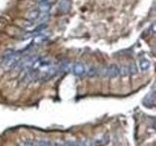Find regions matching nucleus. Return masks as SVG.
Wrapping results in <instances>:
<instances>
[{"mask_svg":"<svg viewBox=\"0 0 156 146\" xmlns=\"http://www.w3.org/2000/svg\"><path fill=\"white\" fill-rule=\"evenodd\" d=\"M101 73L103 75V76L109 77V78H114V77L118 76V75H120L119 67L117 65H110V66H108V67L102 68Z\"/></svg>","mask_w":156,"mask_h":146,"instance_id":"f257e3e1","label":"nucleus"},{"mask_svg":"<svg viewBox=\"0 0 156 146\" xmlns=\"http://www.w3.org/2000/svg\"><path fill=\"white\" fill-rule=\"evenodd\" d=\"M72 71L77 76H82L86 72V66L81 63H74L72 65Z\"/></svg>","mask_w":156,"mask_h":146,"instance_id":"f03ea898","label":"nucleus"},{"mask_svg":"<svg viewBox=\"0 0 156 146\" xmlns=\"http://www.w3.org/2000/svg\"><path fill=\"white\" fill-rule=\"evenodd\" d=\"M108 140H109V136L108 135L102 136V138H99L95 140L94 146H103L108 142Z\"/></svg>","mask_w":156,"mask_h":146,"instance_id":"7ed1b4c3","label":"nucleus"},{"mask_svg":"<svg viewBox=\"0 0 156 146\" xmlns=\"http://www.w3.org/2000/svg\"><path fill=\"white\" fill-rule=\"evenodd\" d=\"M59 8L63 12H67L69 10V8H70V3H69L68 0H60Z\"/></svg>","mask_w":156,"mask_h":146,"instance_id":"20e7f679","label":"nucleus"},{"mask_svg":"<svg viewBox=\"0 0 156 146\" xmlns=\"http://www.w3.org/2000/svg\"><path fill=\"white\" fill-rule=\"evenodd\" d=\"M50 9H51V5L47 1L41 3L40 6H39V11H40V13H48L50 11Z\"/></svg>","mask_w":156,"mask_h":146,"instance_id":"39448f33","label":"nucleus"},{"mask_svg":"<svg viewBox=\"0 0 156 146\" xmlns=\"http://www.w3.org/2000/svg\"><path fill=\"white\" fill-rule=\"evenodd\" d=\"M99 70H97L96 67H93V66H86V72L85 74L88 75V76H95L97 75Z\"/></svg>","mask_w":156,"mask_h":146,"instance_id":"423d86ee","label":"nucleus"},{"mask_svg":"<svg viewBox=\"0 0 156 146\" xmlns=\"http://www.w3.org/2000/svg\"><path fill=\"white\" fill-rule=\"evenodd\" d=\"M145 100H148V103H146L145 106H148V107H152L154 105V101H155V99H154V94L153 92H151L149 96H146V99Z\"/></svg>","mask_w":156,"mask_h":146,"instance_id":"0eeeda50","label":"nucleus"},{"mask_svg":"<svg viewBox=\"0 0 156 146\" xmlns=\"http://www.w3.org/2000/svg\"><path fill=\"white\" fill-rule=\"evenodd\" d=\"M149 66H150V63H149L148 60H142L140 61V67H141V69L142 70V71H146V70L149 68Z\"/></svg>","mask_w":156,"mask_h":146,"instance_id":"6e6552de","label":"nucleus"},{"mask_svg":"<svg viewBox=\"0 0 156 146\" xmlns=\"http://www.w3.org/2000/svg\"><path fill=\"white\" fill-rule=\"evenodd\" d=\"M39 16V11H32L28 14V19L30 21H35Z\"/></svg>","mask_w":156,"mask_h":146,"instance_id":"1a4fd4ad","label":"nucleus"},{"mask_svg":"<svg viewBox=\"0 0 156 146\" xmlns=\"http://www.w3.org/2000/svg\"><path fill=\"white\" fill-rule=\"evenodd\" d=\"M36 146H53L50 141L46 140H38L36 142Z\"/></svg>","mask_w":156,"mask_h":146,"instance_id":"9d476101","label":"nucleus"},{"mask_svg":"<svg viewBox=\"0 0 156 146\" xmlns=\"http://www.w3.org/2000/svg\"><path fill=\"white\" fill-rule=\"evenodd\" d=\"M64 146H79V142L76 140H67L64 143Z\"/></svg>","mask_w":156,"mask_h":146,"instance_id":"9b49d317","label":"nucleus"},{"mask_svg":"<svg viewBox=\"0 0 156 146\" xmlns=\"http://www.w3.org/2000/svg\"><path fill=\"white\" fill-rule=\"evenodd\" d=\"M79 146H93V142L90 139H84L79 143Z\"/></svg>","mask_w":156,"mask_h":146,"instance_id":"f8f14e48","label":"nucleus"},{"mask_svg":"<svg viewBox=\"0 0 156 146\" xmlns=\"http://www.w3.org/2000/svg\"><path fill=\"white\" fill-rule=\"evenodd\" d=\"M21 146H34V143L31 140H25L21 143Z\"/></svg>","mask_w":156,"mask_h":146,"instance_id":"ddd939ff","label":"nucleus"},{"mask_svg":"<svg viewBox=\"0 0 156 146\" xmlns=\"http://www.w3.org/2000/svg\"><path fill=\"white\" fill-rule=\"evenodd\" d=\"M129 67V73H132V74H135L137 73V67L135 64H133L131 66H128Z\"/></svg>","mask_w":156,"mask_h":146,"instance_id":"4468645a","label":"nucleus"},{"mask_svg":"<svg viewBox=\"0 0 156 146\" xmlns=\"http://www.w3.org/2000/svg\"><path fill=\"white\" fill-rule=\"evenodd\" d=\"M55 146H63V144H60V143H56L55 144Z\"/></svg>","mask_w":156,"mask_h":146,"instance_id":"2eb2a0df","label":"nucleus"}]
</instances>
